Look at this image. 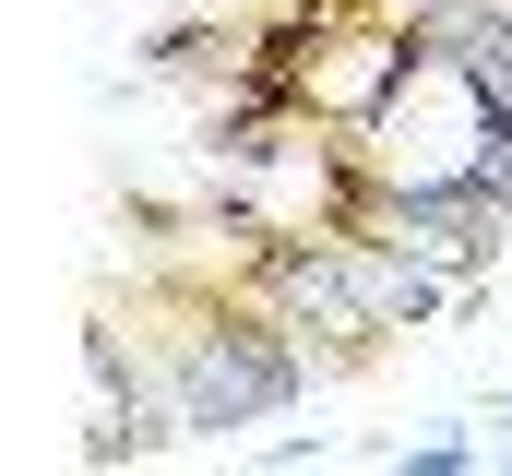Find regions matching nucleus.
Masks as SVG:
<instances>
[{
  "instance_id": "nucleus-1",
  "label": "nucleus",
  "mask_w": 512,
  "mask_h": 476,
  "mask_svg": "<svg viewBox=\"0 0 512 476\" xmlns=\"http://www.w3.org/2000/svg\"><path fill=\"white\" fill-rule=\"evenodd\" d=\"M346 143H358V179H393V191H501L512 203V108L453 48H405L393 96Z\"/></svg>"
},
{
  "instance_id": "nucleus-2",
  "label": "nucleus",
  "mask_w": 512,
  "mask_h": 476,
  "mask_svg": "<svg viewBox=\"0 0 512 476\" xmlns=\"http://www.w3.org/2000/svg\"><path fill=\"white\" fill-rule=\"evenodd\" d=\"M382 465H393V476H477V465H489V441H465V429H453V417H441V429H429V441H393Z\"/></svg>"
},
{
  "instance_id": "nucleus-3",
  "label": "nucleus",
  "mask_w": 512,
  "mask_h": 476,
  "mask_svg": "<svg viewBox=\"0 0 512 476\" xmlns=\"http://www.w3.org/2000/svg\"><path fill=\"white\" fill-rule=\"evenodd\" d=\"M489 417H501V441H489V465H512V405H489Z\"/></svg>"
},
{
  "instance_id": "nucleus-4",
  "label": "nucleus",
  "mask_w": 512,
  "mask_h": 476,
  "mask_svg": "<svg viewBox=\"0 0 512 476\" xmlns=\"http://www.w3.org/2000/svg\"><path fill=\"white\" fill-rule=\"evenodd\" d=\"M489 405H512V381H501V393H489Z\"/></svg>"
}]
</instances>
